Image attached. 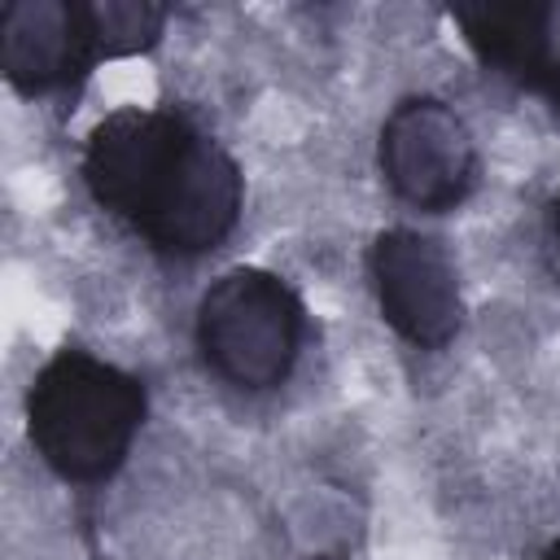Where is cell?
<instances>
[{"instance_id": "3957f363", "label": "cell", "mask_w": 560, "mask_h": 560, "mask_svg": "<svg viewBox=\"0 0 560 560\" xmlns=\"http://www.w3.org/2000/svg\"><path fill=\"white\" fill-rule=\"evenodd\" d=\"M197 341L223 381L241 389H271L298 359L302 302L280 276L236 267L206 289L197 306Z\"/></svg>"}, {"instance_id": "6da1fadb", "label": "cell", "mask_w": 560, "mask_h": 560, "mask_svg": "<svg viewBox=\"0 0 560 560\" xmlns=\"http://www.w3.org/2000/svg\"><path fill=\"white\" fill-rule=\"evenodd\" d=\"M83 179L109 214L127 219L162 254H206L241 214L236 162L166 109L101 118L83 149Z\"/></svg>"}, {"instance_id": "ba28073f", "label": "cell", "mask_w": 560, "mask_h": 560, "mask_svg": "<svg viewBox=\"0 0 560 560\" xmlns=\"http://www.w3.org/2000/svg\"><path fill=\"white\" fill-rule=\"evenodd\" d=\"M88 22H92L96 52L127 57V52H144L158 44L166 26V9L149 0H92Z\"/></svg>"}, {"instance_id": "5b68a950", "label": "cell", "mask_w": 560, "mask_h": 560, "mask_svg": "<svg viewBox=\"0 0 560 560\" xmlns=\"http://www.w3.org/2000/svg\"><path fill=\"white\" fill-rule=\"evenodd\" d=\"M372 280H376L381 315L411 346L438 350L459 332L464 319L459 284L438 241L407 228L381 232L372 245Z\"/></svg>"}, {"instance_id": "8992f818", "label": "cell", "mask_w": 560, "mask_h": 560, "mask_svg": "<svg viewBox=\"0 0 560 560\" xmlns=\"http://www.w3.org/2000/svg\"><path fill=\"white\" fill-rule=\"evenodd\" d=\"M96 57L88 4L74 0H9L0 13V70L35 96L70 83Z\"/></svg>"}, {"instance_id": "7a4b0ae2", "label": "cell", "mask_w": 560, "mask_h": 560, "mask_svg": "<svg viewBox=\"0 0 560 560\" xmlns=\"http://www.w3.org/2000/svg\"><path fill=\"white\" fill-rule=\"evenodd\" d=\"M144 389L114 363L61 350L31 385L26 424L44 464L66 481L109 477L140 433Z\"/></svg>"}, {"instance_id": "30bf717a", "label": "cell", "mask_w": 560, "mask_h": 560, "mask_svg": "<svg viewBox=\"0 0 560 560\" xmlns=\"http://www.w3.org/2000/svg\"><path fill=\"white\" fill-rule=\"evenodd\" d=\"M556 232H560V197H556Z\"/></svg>"}, {"instance_id": "277c9868", "label": "cell", "mask_w": 560, "mask_h": 560, "mask_svg": "<svg viewBox=\"0 0 560 560\" xmlns=\"http://www.w3.org/2000/svg\"><path fill=\"white\" fill-rule=\"evenodd\" d=\"M381 171L402 201L420 210H451L472 192L477 149L451 105L411 96L394 105L381 127Z\"/></svg>"}, {"instance_id": "52a82bcc", "label": "cell", "mask_w": 560, "mask_h": 560, "mask_svg": "<svg viewBox=\"0 0 560 560\" xmlns=\"http://www.w3.org/2000/svg\"><path fill=\"white\" fill-rule=\"evenodd\" d=\"M455 26L472 52L499 74L542 96L560 83V0H459L451 4Z\"/></svg>"}, {"instance_id": "9c48e42d", "label": "cell", "mask_w": 560, "mask_h": 560, "mask_svg": "<svg viewBox=\"0 0 560 560\" xmlns=\"http://www.w3.org/2000/svg\"><path fill=\"white\" fill-rule=\"evenodd\" d=\"M542 560H560V538H556V542H551V547L542 551Z\"/></svg>"}]
</instances>
